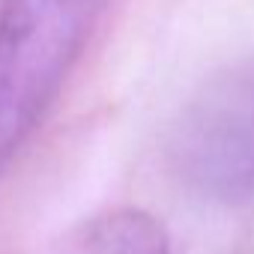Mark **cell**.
<instances>
[{
	"label": "cell",
	"mask_w": 254,
	"mask_h": 254,
	"mask_svg": "<svg viewBox=\"0 0 254 254\" xmlns=\"http://www.w3.org/2000/svg\"><path fill=\"white\" fill-rule=\"evenodd\" d=\"M108 0H0V177L51 111Z\"/></svg>",
	"instance_id": "obj_1"
},
{
	"label": "cell",
	"mask_w": 254,
	"mask_h": 254,
	"mask_svg": "<svg viewBox=\"0 0 254 254\" xmlns=\"http://www.w3.org/2000/svg\"><path fill=\"white\" fill-rule=\"evenodd\" d=\"M171 174L215 203L254 200V57L212 75L177 114Z\"/></svg>",
	"instance_id": "obj_2"
},
{
	"label": "cell",
	"mask_w": 254,
	"mask_h": 254,
	"mask_svg": "<svg viewBox=\"0 0 254 254\" xmlns=\"http://www.w3.org/2000/svg\"><path fill=\"white\" fill-rule=\"evenodd\" d=\"M51 254H174L165 227L144 209L117 206L84 218Z\"/></svg>",
	"instance_id": "obj_3"
}]
</instances>
